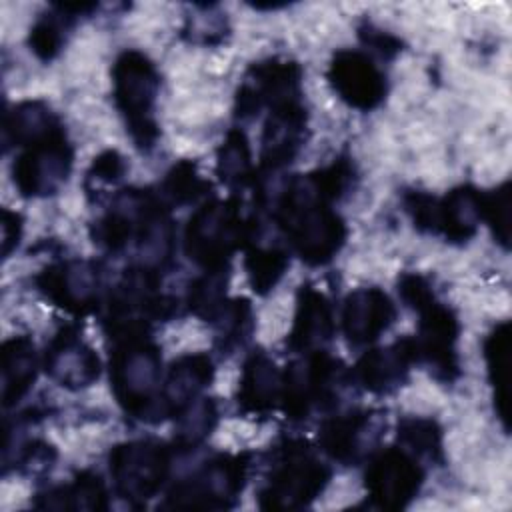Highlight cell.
<instances>
[{
  "mask_svg": "<svg viewBox=\"0 0 512 512\" xmlns=\"http://www.w3.org/2000/svg\"><path fill=\"white\" fill-rule=\"evenodd\" d=\"M274 220L290 248L308 266L332 262L348 236L346 222L310 172L286 182L276 200Z\"/></svg>",
  "mask_w": 512,
  "mask_h": 512,
  "instance_id": "cell-1",
  "label": "cell"
},
{
  "mask_svg": "<svg viewBox=\"0 0 512 512\" xmlns=\"http://www.w3.org/2000/svg\"><path fill=\"white\" fill-rule=\"evenodd\" d=\"M110 348V384L122 410L148 424L166 418L160 402L162 360L150 338V326H124L106 332Z\"/></svg>",
  "mask_w": 512,
  "mask_h": 512,
  "instance_id": "cell-2",
  "label": "cell"
},
{
  "mask_svg": "<svg viewBox=\"0 0 512 512\" xmlns=\"http://www.w3.org/2000/svg\"><path fill=\"white\" fill-rule=\"evenodd\" d=\"M256 216H244L236 198L206 200L190 216L184 230L186 256L202 270L230 268L238 248H244Z\"/></svg>",
  "mask_w": 512,
  "mask_h": 512,
  "instance_id": "cell-3",
  "label": "cell"
},
{
  "mask_svg": "<svg viewBox=\"0 0 512 512\" xmlns=\"http://www.w3.org/2000/svg\"><path fill=\"white\" fill-rule=\"evenodd\" d=\"M160 76L154 62L140 50H124L112 66V96L134 144L148 152L156 146V96Z\"/></svg>",
  "mask_w": 512,
  "mask_h": 512,
  "instance_id": "cell-4",
  "label": "cell"
},
{
  "mask_svg": "<svg viewBox=\"0 0 512 512\" xmlns=\"http://www.w3.org/2000/svg\"><path fill=\"white\" fill-rule=\"evenodd\" d=\"M330 468L312 452L306 440H284L274 450V462L258 494L264 510H300L312 504L328 486Z\"/></svg>",
  "mask_w": 512,
  "mask_h": 512,
  "instance_id": "cell-5",
  "label": "cell"
},
{
  "mask_svg": "<svg viewBox=\"0 0 512 512\" xmlns=\"http://www.w3.org/2000/svg\"><path fill=\"white\" fill-rule=\"evenodd\" d=\"M250 454H216L174 482L162 508L226 510L232 508L248 478Z\"/></svg>",
  "mask_w": 512,
  "mask_h": 512,
  "instance_id": "cell-6",
  "label": "cell"
},
{
  "mask_svg": "<svg viewBox=\"0 0 512 512\" xmlns=\"http://www.w3.org/2000/svg\"><path fill=\"white\" fill-rule=\"evenodd\" d=\"M172 466V448L160 440L140 438L116 444L108 468L116 494L134 508L144 506L166 484Z\"/></svg>",
  "mask_w": 512,
  "mask_h": 512,
  "instance_id": "cell-7",
  "label": "cell"
},
{
  "mask_svg": "<svg viewBox=\"0 0 512 512\" xmlns=\"http://www.w3.org/2000/svg\"><path fill=\"white\" fill-rule=\"evenodd\" d=\"M74 150L64 128L22 150L12 164V180L24 198L54 196L68 180Z\"/></svg>",
  "mask_w": 512,
  "mask_h": 512,
  "instance_id": "cell-8",
  "label": "cell"
},
{
  "mask_svg": "<svg viewBox=\"0 0 512 512\" xmlns=\"http://www.w3.org/2000/svg\"><path fill=\"white\" fill-rule=\"evenodd\" d=\"M424 468L404 448L380 450L368 464L364 488L370 504L378 510H402L420 492Z\"/></svg>",
  "mask_w": 512,
  "mask_h": 512,
  "instance_id": "cell-9",
  "label": "cell"
},
{
  "mask_svg": "<svg viewBox=\"0 0 512 512\" xmlns=\"http://www.w3.org/2000/svg\"><path fill=\"white\" fill-rule=\"evenodd\" d=\"M300 80L302 68L294 60L268 58L252 64L236 90V116L246 120L256 116L264 106L272 110L280 104L300 100Z\"/></svg>",
  "mask_w": 512,
  "mask_h": 512,
  "instance_id": "cell-10",
  "label": "cell"
},
{
  "mask_svg": "<svg viewBox=\"0 0 512 512\" xmlns=\"http://www.w3.org/2000/svg\"><path fill=\"white\" fill-rule=\"evenodd\" d=\"M416 314L420 320L418 332L412 338L418 362H424L438 380L454 382L460 376V358L456 348L460 322L456 314L438 298L430 300Z\"/></svg>",
  "mask_w": 512,
  "mask_h": 512,
  "instance_id": "cell-11",
  "label": "cell"
},
{
  "mask_svg": "<svg viewBox=\"0 0 512 512\" xmlns=\"http://www.w3.org/2000/svg\"><path fill=\"white\" fill-rule=\"evenodd\" d=\"M48 302L68 314L84 316L98 308L100 272L90 260L66 258L44 266L34 278Z\"/></svg>",
  "mask_w": 512,
  "mask_h": 512,
  "instance_id": "cell-12",
  "label": "cell"
},
{
  "mask_svg": "<svg viewBox=\"0 0 512 512\" xmlns=\"http://www.w3.org/2000/svg\"><path fill=\"white\" fill-rule=\"evenodd\" d=\"M328 82L350 108L368 112L386 98V76L374 60L360 50H338L328 66Z\"/></svg>",
  "mask_w": 512,
  "mask_h": 512,
  "instance_id": "cell-13",
  "label": "cell"
},
{
  "mask_svg": "<svg viewBox=\"0 0 512 512\" xmlns=\"http://www.w3.org/2000/svg\"><path fill=\"white\" fill-rule=\"evenodd\" d=\"M46 374L66 390H84L100 376V360L76 326H62L44 352Z\"/></svg>",
  "mask_w": 512,
  "mask_h": 512,
  "instance_id": "cell-14",
  "label": "cell"
},
{
  "mask_svg": "<svg viewBox=\"0 0 512 512\" xmlns=\"http://www.w3.org/2000/svg\"><path fill=\"white\" fill-rule=\"evenodd\" d=\"M308 134V114L300 100L270 110L260 140V170L278 172L302 150Z\"/></svg>",
  "mask_w": 512,
  "mask_h": 512,
  "instance_id": "cell-15",
  "label": "cell"
},
{
  "mask_svg": "<svg viewBox=\"0 0 512 512\" xmlns=\"http://www.w3.org/2000/svg\"><path fill=\"white\" fill-rule=\"evenodd\" d=\"M378 430L372 410H348L334 414L320 424L318 446L340 464H356L368 452Z\"/></svg>",
  "mask_w": 512,
  "mask_h": 512,
  "instance_id": "cell-16",
  "label": "cell"
},
{
  "mask_svg": "<svg viewBox=\"0 0 512 512\" xmlns=\"http://www.w3.org/2000/svg\"><path fill=\"white\" fill-rule=\"evenodd\" d=\"M342 332L352 346L376 342L396 320V306L390 296L376 288L352 290L342 306Z\"/></svg>",
  "mask_w": 512,
  "mask_h": 512,
  "instance_id": "cell-17",
  "label": "cell"
},
{
  "mask_svg": "<svg viewBox=\"0 0 512 512\" xmlns=\"http://www.w3.org/2000/svg\"><path fill=\"white\" fill-rule=\"evenodd\" d=\"M414 362H418L416 344L412 336H406L390 346L364 352L356 362L352 378H356L368 392L386 396L406 382Z\"/></svg>",
  "mask_w": 512,
  "mask_h": 512,
  "instance_id": "cell-18",
  "label": "cell"
},
{
  "mask_svg": "<svg viewBox=\"0 0 512 512\" xmlns=\"http://www.w3.org/2000/svg\"><path fill=\"white\" fill-rule=\"evenodd\" d=\"M334 312L330 300L312 284H302L296 296L294 322L288 334V348L298 354L322 350L334 336Z\"/></svg>",
  "mask_w": 512,
  "mask_h": 512,
  "instance_id": "cell-19",
  "label": "cell"
},
{
  "mask_svg": "<svg viewBox=\"0 0 512 512\" xmlns=\"http://www.w3.org/2000/svg\"><path fill=\"white\" fill-rule=\"evenodd\" d=\"M282 396V372L266 352H252L240 374L236 402L242 414L266 416Z\"/></svg>",
  "mask_w": 512,
  "mask_h": 512,
  "instance_id": "cell-20",
  "label": "cell"
},
{
  "mask_svg": "<svg viewBox=\"0 0 512 512\" xmlns=\"http://www.w3.org/2000/svg\"><path fill=\"white\" fill-rule=\"evenodd\" d=\"M214 378V362L208 354H184L172 362L166 378L162 380L160 402L168 416H176L184 406L202 396Z\"/></svg>",
  "mask_w": 512,
  "mask_h": 512,
  "instance_id": "cell-21",
  "label": "cell"
},
{
  "mask_svg": "<svg viewBox=\"0 0 512 512\" xmlns=\"http://www.w3.org/2000/svg\"><path fill=\"white\" fill-rule=\"evenodd\" d=\"M480 198L482 192L470 184L456 186L438 198L436 234H442L452 244L468 242L482 222Z\"/></svg>",
  "mask_w": 512,
  "mask_h": 512,
  "instance_id": "cell-22",
  "label": "cell"
},
{
  "mask_svg": "<svg viewBox=\"0 0 512 512\" xmlns=\"http://www.w3.org/2000/svg\"><path fill=\"white\" fill-rule=\"evenodd\" d=\"M34 508L42 510H108V490L100 474L92 470L80 472L72 482L40 492Z\"/></svg>",
  "mask_w": 512,
  "mask_h": 512,
  "instance_id": "cell-23",
  "label": "cell"
},
{
  "mask_svg": "<svg viewBox=\"0 0 512 512\" xmlns=\"http://www.w3.org/2000/svg\"><path fill=\"white\" fill-rule=\"evenodd\" d=\"M38 374V354L28 336H14L2 344V404H18Z\"/></svg>",
  "mask_w": 512,
  "mask_h": 512,
  "instance_id": "cell-24",
  "label": "cell"
},
{
  "mask_svg": "<svg viewBox=\"0 0 512 512\" xmlns=\"http://www.w3.org/2000/svg\"><path fill=\"white\" fill-rule=\"evenodd\" d=\"M304 374L312 406L318 410L334 408L352 378V372L342 364V360L324 348L306 354Z\"/></svg>",
  "mask_w": 512,
  "mask_h": 512,
  "instance_id": "cell-25",
  "label": "cell"
},
{
  "mask_svg": "<svg viewBox=\"0 0 512 512\" xmlns=\"http://www.w3.org/2000/svg\"><path fill=\"white\" fill-rule=\"evenodd\" d=\"M62 130L58 116L42 100H24L4 114V144L26 148Z\"/></svg>",
  "mask_w": 512,
  "mask_h": 512,
  "instance_id": "cell-26",
  "label": "cell"
},
{
  "mask_svg": "<svg viewBox=\"0 0 512 512\" xmlns=\"http://www.w3.org/2000/svg\"><path fill=\"white\" fill-rule=\"evenodd\" d=\"M244 248H246L244 268L248 274V282L256 294L264 296L270 290H274L276 284L282 280L290 264L288 252L278 244H272V242L264 244L260 240V224L256 218Z\"/></svg>",
  "mask_w": 512,
  "mask_h": 512,
  "instance_id": "cell-27",
  "label": "cell"
},
{
  "mask_svg": "<svg viewBox=\"0 0 512 512\" xmlns=\"http://www.w3.org/2000/svg\"><path fill=\"white\" fill-rule=\"evenodd\" d=\"M484 360L494 390V408L508 430V374H510V324L504 320L484 340Z\"/></svg>",
  "mask_w": 512,
  "mask_h": 512,
  "instance_id": "cell-28",
  "label": "cell"
},
{
  "mask_svg": "<svg viewBox=\"0 0 512 512\" xmlns=\"http://www.w3.org/2000/svg\"><path fill=\"white\" fill-rule=\"evenodd\" d=\"M216 174L232 190L256 184L250 142L240 128H232L224 136L216 154Z\"/></svg>",
  "mask_w": 512,
  "mask_h": 512,
  "instance_id": "cell-29",
  "label": "cell"
},
{
  "mask_svg": "<svg viewBox=\"0 0 512 512\" xmlns=\"http://www.w3.org/2000/svg\"><path fill=\"white\" fill-rule=\"evenodd\" d=\"M174 442L180 450H194L200 446L214 430L218 422V408L212 398L198 396L188 406H184L176 416Z\"/></svg>",
  "mask_w": 512,
  "mask_h": 512,
  "instance_id": "cell-30",
  "label": "cell"
},
{
  "mask_svg": "<svg viewBox=\"0 0 512 512\" xmlns=\"http://www.w3.org/2000/svg\"><path fill=\"white\" fill-rule=\"evenodd\" d=\"M230 278V268L222 270H204L200 276H196L186 294V304L190 312L206 322H212L218 312L226 304V286Z\"/></svg>",
  "mask_w": 512,
  "mask_h": 512,
  "instance_id": "cell-31",
  "label": "cell"
},
{
  "mask_svg": "<svg viewBox=\"0 0 512 512\" xmlns=\"http://www.w3.org/2000/svg\"><path fill=\"white\" fill-rule=\"evenodd\" d=\"M208 190L210 182L198 174L196 164L192 160H180L166 172L158 194L168 206H186L204 198Z\"/></svg>",
  "mask_w": 512,
  "mask_h": 512,
  "instance_id": "cell-32",
  "label": "cell"
},
{
  "mask_svg": "<svg viewBox=\"0 0 512 512\" xmlns=\"http://www.w3.org/2000/svg\"><path fill=\"white\" fill-rule=\"evenodd\" d=\"M398 442L414 456L442 462V428L426 416H406L398 422Z\"/></svg>",
  "mask_w": 512,
  "mask_h": 512,
  "instance_id": "cell-33",
  "label": "cell"
},
{
  "mask_svg": "<svg viewBox=\"0 0 512 512\" xmlns=\"http://www.w3.org/2000/svg\"><path fill=\"white\" fill-rule=\"evenodd\" d=\"M216 324V346L222 352H232L242 346L254 328L252 306L246 298L226 300L224 308L212 320Z\"/></svg>",
  "mask_w": 512,
  "mask_h": 512,
  "instance_id": "cell-34",
  "label": "cell"
},
{
  "mask_svg": "<svg viewBox=\"0 0 512 512\" xmlns=\"http://www.w3.org/2000/svg\"><path fill=\"white\" fill-rule=\"evenodd\" d=\"M72 24V18L54 6V12L42 14L30 28V50L44 62L58 56L64 46V30Z\"/></svg>",
  "mask_w": 512,
  "mask_h": 512,
  "instance_id": "cell-35",
  "label": "cell"
},
{
  "mask_svg": "<svg viewBox=\"0 0 512 512\" xmlns=\"http://www.w3.org/2000/svg\"><path fill=\"white\" fill-rule=\"evenodd\" d=\"M482 220L492 230L496 242L508 250L510 244V182L504 180L490 192H482L480 198Z\"/></svg>",
  "mask_w": 512,
  "mask_h": 512,
  "instance_id": "cell-36",
  "label": "cell"
},
{
  "mask_svg": "<svg viewBox=\"0 0 512 512\" xmlns=\"http://www.w3.org/2000/svg\"><path fill=\"white\" fill-rule=\"evenodd\" d=\"M126 172V162L118 150H104L98 154L86 174V184L90 192H98L100 186L118 182Z\"/></svg>",
  "mask_w": 512,
  "mask_h": 512,
  "instance_id": "cell-37",
  "label": "cell"
},
{
  "mask_svg": "<svg viewBox=\"0 0 512 512\" xmlns=\"http://www.w3.org/2000/svg\"><path fill=\"white\" fill-rule=\"evenodd\" d=\"M402 202H404V210L408 212L412 224L420 232L436 234V206H438L436 196L422 192V190H410L404 194Z\"/></svg>",
  "mask_w": 512,
  "mask_h": 512,
  "instance_id": "cell-38",
  "label": "cell"
},
{
  "mask_svg": "<svg viewBox=\"0 0 512 512\" xmlns=\"http://www.w3.org/2000/svg\"><path fill=\"white\" fill-rule=\"evenodd\" d=\"M398 294L402 302L414 312H418L422 306H426L430 300L436 298L430 282L416 272H406L398 278Z\"/></svg>",
  "mask_w": 512,
  "mask_h": 512,
  "instance_id": "cell-39",
  "label": "cell"
},
{
  "mask_svg": "<svg viewBox=\"0 0 512 512\" xmlns=\"http://www.w3.org/2000/svg\"><path fill=\"white\" fill-rule=\"evenodd\" d=\"M54 458H56V450L50 444L42 440H32V442L20 444L14 464L24 472H40L50 468Z\"/></svg>",
  "mask_w": 512,
  "mask_h": 512,
  "instance_id": "cell-40",
  "label": "cell"
},
{
  "mask_svg": "<svg viewBox=\"0 0 512 512\" xmlns=\"http://www.w3.org/2000/svg\"><path fill=\"white\" fill-rule=\"evenodd\" d=\"M360 38L364 40V44H368L372 50H376L380 56H394L400 52V40L394 38L388 32H382L378 28L366 26L364 30H360Z\"/></svg>",
  "mask_w": 512,
  "mask_h": 512,
  "instance_id": "cell-41",
  "label": "cell"
},
{
  "mask_svg": "<svg viewBox=\"0 0 512 512\" xmlns=\"http://www.w3.org/2000/svg\"><path fill=\"white\" fill-rule=\"evenodd\" d=\"M22 236V216L8 208L2 210V254L8 258Z\"/></svg>",
  "mask_w": 512,
  "mask_h": 512,
  "instance_id": "cell-42",
  "label": "cell"
}]
</instances>
